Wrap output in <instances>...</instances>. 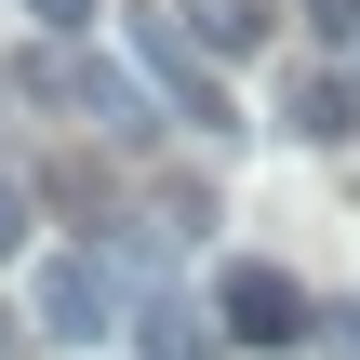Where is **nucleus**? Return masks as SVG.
Masks as SVG:
<instances>
[{
    "mask_svg": "<svg viewBox=\"0 0 360 360\" xmlns=\"http://www.w3.org/2000/svg\"><path fill=\"white\" fill-rule=\"evenodd\" d=\"M27 321H40V347H107L134 307H120V267L107 254H40L27 267Z\"/></svg>",
    "mask_w": 360,
    "mask_h": 360,
    "instance_id": "obj_1",
    "label": "nucleus"
},
{
    "mask_svg": "<svg viewBox=\"0 0 360 360\" xmlns=\"http://www.w3.org/2000/svg\"><path fill=\"white\" fill-rule=\"evenodd\" d=\"M214 334L254 347V360H294L307 347V294H294L281 267H227V281H214Z\"/></svg>",
    "mask_w": 360,
    "mask_h": 360,
    "instance_id": "obj_2",
    "label": "nucleus"
},
{
    "mask_svg": "<svg viewBox=\"0 0 360 360\" xmlns=\"http://www.w3.org/2000/svg\"><path fill=\"white\" fill-rule=\"evenodd\" d=\"M134 67H147V80H160V94H174V107H187L200 134H240V120H227V94H214V67H200V40L147 27V40H134Z\"/></svg>",
    "mask_w": 360,
    "mask_h": 360,
    "instance_id": "obj_3",
    "label": "nucleus"
},
{
    "mask_svg": "<svg viewBox=\"0 0 360 360\" xmlns=\"http://www.w3.org/2000/svg\"><path fill=\"white\" fill-rule=\"evenodd\" d=\"M281 120H294L307 147H347L360 134V67H307V80L281 94Z\"/></svg>",
    "mask_w": 360,
    "mask_h": 360,
    "instance_id": "obj_4",
    "label": "nucleus"
},
{
    "mask_svg": "<svg viewBox=\"0 0 360 360\" xmlns=\"http://www.w3.org/2000/svg\"><path fill=\"white\" fill-rule=\"evenodd\" d=\"M120 334H134V360H214V307H160V294H147Z\"/></svg>",
    "mask_w": 360,
    "mask_h": 360,
    "instance_id": "obj_5",
    "label": "nucleus"
},
{
    "mask_svg": "<svg viewBox=\"0 0 360 360\" xmlns=\"http://www.w3.org/2000/svg\"><path fill=\"white\" fill-rule=\"evenodd\" d=\"M267 27H281L267 0H187V40H200V53H254Z\"/></svg>",
    "mask_w": 360,
    "mask_h": 360,
    "instance_id": "obj_6",
    "label": "nucleus"
},
{
    "mask_svg": "<svg viewBox=\"0 0 360 360\" xmlns=\"http://www.w3.org/2000/svg\"><path fill=\"white\" fill-rule=\"evenodd\" d=\"M27 13H40V40H80L94 27V0H27Z\"/></svg>",
    "mask_w": 360,
    "mask_h": 360,
    "instance_id": "obj_7",
    "label": "nucleus"
},
{
    "mask_svg": "<svg viewBox=\"0 0 360 360\" xmlns=\"http://www.w3.org/2000/svg\"><path fill=\"white\" fill-rule=\"evenodd\" d=\"M13 254H27V187L0 174V267H13Z\"/></svg>",
    "mask_w": 360,
    "mask_h": 360,
    "instance_id": "obj_8",
    "label": "nucleus"
},
{
    "mask_svg": "<svg viewBox=\"0 0 360 360\" xmlns=\"http://www.w3.org/2000/svg\"><path fill=\"white\" fill-rule=\"evenodd\" d=\"M307 27L321 40H360V0H307Z\"/></svg>",
    "mask_w": 360,
    "mask_h": 360,
    "instance_id": "obj_9",
    "label": "nucleus"
},
{
    "mask_svg": "<svg viewBox=\"0 0 360 360\" xmlns=\"http://www.w3.org/2000/svg\"><path fill=\"white\" fill-rule=\"evenodd\" d=\"M321 334H334V360H360V307H334V321H321Z\"/></svg>",
    "mask_w": 360,
    "mask_h": 360,
    "instance_id": "obj_10",
    "label": "nucleus"
}]
</instances>
